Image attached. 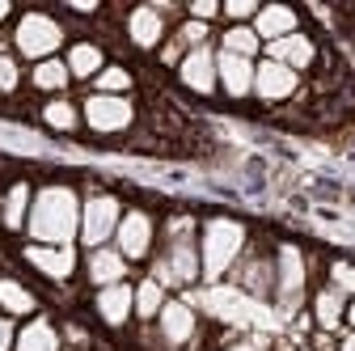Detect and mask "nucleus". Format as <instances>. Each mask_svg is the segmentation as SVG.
I'll return each instance as SVG.
<instances>
[{
	"label": "nucleus",
	"mask_w": 355,
	"mask_h": 351,
	"mask_svg": "<svg viewBox=\"0 0 355 351\" xmlns=\"http://www.w3.org/2000/svg\"><path fill=\"white\" fill-rule=\"evenodd\" d=\"M148 275L173 296L199 284V216L195 212H169L161 216V241L148 258Z\"/></svg>",
	"instance_id": "obj_1"
},
{
	"label": "nucleus",
	"mask_w": 355,
	"mask_h": 351,
	"mask_svg": "<svg viewBox=\"0 0 355 351\" xmlns=\"http://www.w3.org/2000/svg\"><path fill=\"white\" fill-rule=\"evenodd\" d=\"M80 199L85 195L72 182H42V187H34L26 241H34V246H76Z\"/></svg>",
	"instance_id": "obj_2"
},
{
	"label": "nucleus",
	"mask_w": 355,
	"mask_h": 351,
	"mask_svg": "<svg viewBox=\"0 0 355 351\" xmlns=\"http://www.w3.org/2000/svg\"><path fill=\"white\" fill-rule=\"evenodd\" d=\"M245 246H250V229L237 216H207V221H199V284L207 288L225 284L241 262Z\"/></svg>",
	"instance_id": "obj_3"
},
{
	"label": "nucleus",
	"mask_w": 355,
	"mask_h": 351,
	"mask_svg": "<svg viewBox=\"0 0 355 351\" xmlns=\"http://www.w3.org/2000/svg\"><path fill=\"white\" fill-rule=\"evenodd\" d=\"M68 42H72V34H68L64 17H55V13H47V9H21V13L9 22V51H13L26 68L64 55Z\"/></svg>",
	"instance_id": "obj_4"
},
{
	"label": "nucleus",
	"mask_w": 355,
	"mask_h": 351,
	"mask_svg": "<svg viewBox=\"0 0 355 351\" xmlns=\"http://www.w3.org/2000/svg\"><path fill=\"white\" fill-rule=\"evenodd\" d=\"M309 288H313V258H309L296 241L275 246V309L284 318H296L309 305Z\"/></svg>",
	"instance_id": "obj_5"
},
{
	"label": "nucleus",
	"mask_w": 355,
	"mask_h": 351,
	"mask_svg": "<svg viewBox=\"0 0 355 351\" xmlns=\"http://www.w3.org/2000/svg\"><path fill=\"white\" fill-rule=\"evenodd\" d=\"M140 102L136 98H106V94H85L80 98V123L98 140H123L140 127Z\"/></svg>",
	"instance_id": "obj_6"
},
{
	"label": "nucleus",
	"mask_w": 355,
	"mask_h": 351,
	"mask_svg": "<svg viewBox=\"0 0 355 351\" xmlns=\"http://www.w3.org/2000/svg\"><path fill=\"white\" fill-rule=\"evenodd\" d=\"M127 203L114 195V191H85L80 199V233H76V246L80 250H98V246H110L114 241V229L123 221Z\"/></svg>",
	"instance_id": "obj_7"
},
{
	"label": "nucleus",
	"mask_w": 355,
	"mask_h": 351,
	"mask_svg": "<svg viewBox=\"0 0 355 351\" xmlns=\"http://www.w3.org/2000/svg\"><path fill=\"white\" fill-rule=\"evenodd\" d=\"M157 241H161V221H157V216L148 207H127L110 246L131 262V267H140V262L148 267V258L157 254Z\"/></svg>",
	"instance_id": "obj_8"
},
{
	"label": "nucleus",
	"mask_w": 355,
	"mask_h": 351,
	"mask_svg": "<svg viewBox=\"0 0 355 351\" xmlns=\"http://www.w3.org/2000/svg\"><path fill=\"white\" fill-rule=\"evenodd\" d=\"M304 98H309V80L300 72H292V68H284L275 60H258L254 64V102L279 110V106H296Z\"/></svg>",
	"instance_id": "obj_9"
},
{
	"label": "nucleus",
	"mask_w": 355,
	"mask_h": 351,
	"mask_svg": "<svg viewBox=\"0 0 355 351\" xmlns=\"http://www.w3.org/2000/svg\"><path fill=\"white\" fill-rule=\"evenodd\" d=\"M153 330H157V343L165 351H191L203 339V318H199V309L187 296H169L161 318L153 322Z\"/></svg>",
	"instance_id": "obj_10"
},
{
	"label": "nucleus",
	"mask_w": 355,
	"mask_h": 351,
	"mask_svg": "<svg viewBox=\"0 0 355 351\" xmlns=\"http://www.w3.org/2000/svg\"><path fill=\"white\" fill-rule=\"evenodd\" d=\"M21 262L55 288H68L72 280H80V246H21Z\"/></svg>",
	"instance_id": "obj_11"
},
{
	"label": "nucleus",
	"mask_w": 355,
	"mask_h": 351,
	"mask_svg": "<svg viewBox=\"0 0 355 351\" xmlns=\"http://www.w3.org/2000/svg\"><path fill=\"white\" fill-rule=\"evenodd\" d=\"M229 284H233L237 292H245L250 300H271V296H275V250H262V246L250 237V246H245L241 262L233 267Z\"/></svg>",
	"instance_id": "obj_12"
},
{
	"label": "nucleus",
	"mask_w": 355,
	"mask_h": 351,
	"mask_svg": "<svg viewBox=\"0 0 355 351\" xmlns=\"http://www.w3.org/2000/svg\"><path fill=\"white\" fill-rule=\"evenodd\" d=\"M262 60H275V64H284V68H292V72H300V76L309 80V76L322 68L326 47H322V42L309 34V30H296V34H288V38H279V42H266V47H262Z\"/></svg>",
	"instance_id": "obj_13"
},
{
	"label": "nucleus",
	"mask_w": 355,
	"mask_h": 351,
	"mask_svg": "<svg viewBox=\"0 0 355 351\" xmlns=\"http://www.w3.org/2000/svg\"><path fill=\"white\" fill-rule=\"evenodd\" d=\"M169 17L161 13V5H131L127 13H123V38L131 42L136 51H144V55H157L161 51V42L169 38Z\"/></svg>",
	"instance_id": "obj_14"
},
{
	"label": "nucleus",
	"mask_w": 355,
	"mask_h": 351,
	"mask_svg": "<svg viewBox=\"0 0 355 351\" xmlns=\"http://www.w3.org/2000/svg\"><path fill=\"white\" fill-rule=\"evenodd\" d=\"M89 309H94V318L106 326V330H127L131 322H136V284L123 280V284H110V288H98L94 300H89Z\"/></svg>",
	"instance_id": "obj_15"
},
{
	"label": "nucleus",
	"mask_w": 355,
	"mask_h": 351,
	"mask_svg": "<svg viewBox=\"0 0 355 351\" xmlns=\"http://www.w3.org/2000/svg\"><path fill=\"white\" fill-rule=\"evenodd\" d=\"M80 280L89 288H110V284H123L131 280V262L114 250V246H98V250H80Z\"/></svg>",
	"instance_id": "obj_16"
},
{
	"label": "nucleus",
	"mask_w": 355,
	"mask_h": 351,
	"mask_svg": "<svg viewBox=\"0 0 355 351\" xmlns=\"http://www.w3.org/2000/svg\"><path fill=\"white\" fill-rule=\"evenodd\" d=\"M178 85L195 98H216L220 94V80H216V42L211 47H199V51H187L182 64L173 68Z\"/></svg>",
	"instance_id": "obj_17"
},
{
	"label": "nucleus",
	"mask_w": 355,
	"mask_h": 351,
	"mask_svg": "<svg viewBox=\"0 0 355 351\" xmlns=\"http://www.w3.org/2000/svg\"><path fill=\"white\" fill-rule=\"evenodd\" d=\"M216 80L229 102H254V60L216 51Z\"/></svg>",
	"instance_id": "obj_18"
},
{
	"label": "nucleus",
	"mask_w": 355,
	"mask_h": 351,
	"mask_svg": "<svg viewBox=\"0 0 355 351\" xmlns=\"http://www.w3.org/2000/svg\"><path fill=\"white\" fill-rule=\"evenodd\" d=\"M30 203H34V182L30 178H13L5 191H0V229L9 237H26Z\"/></svg>",
	"instance_id": "obj_19"
},
{
	"label": "nucleus",
	"mask_w": 355,
	"mask_h": 351,
	"mask_svg": "<svg viewBox=\"0 0 355 351\" xmlns=\"http://www.w3.org/2000/svg\"><path fill=\"white\" fill-rule=\"evenodd\" d=\"M64 64L72 72V85H94V76L110 64V55L98 38H72L64 47Z\"/></svg>",
	"instance_id": "obj_20"
},
{
	"label": "nucleus",
	"mask_w": 355,
	"mask_h": 351,
	"mask_svg": "<svg viewBox=\"0 0 355 351\" xmlns=\"http://www.w3.org/2000/svg\"><path fill=\"white\" fill-rule=\"evenodd\" d=\"M309 318H313V330L322 334H338L343 330V314H347V296H338L330 284H313L309 288Z\"/></svg>",
	"instance_id": "obj_21"
},
{
	"label": "nucleus",
	"mask_w": 355,
	"mask_h": 351,
	"mask_svg": "<svg viewBox=\"0 0 355 351\" xmlns=\"http://www.w3.org/2000/svg\"><path fill=\"white\" fill-rule=\"evenodd\" d=\"M250 30L266 47V42H279V38L304 30V22H300V9H292V5H258V17L250 22Z\"/></svg>",
	"instance_id": "obj_22"
},
{
	"label": "nucleus",
	"mask_w": 355,
	"mask_h": 351,
	"mask_svg": "<svg viewBox=\"0 0 355 351\" xmlns=\"http://www.w3.org/2000/svg\"><path fill=\"white\" fill-rule=\"evenodd\" d=\"M26 89L38 94V98H64L72 89V72H68L64 55L42 60V64H30L26 68Z\"/></svg>",
	"instance_id": "obj_23"
},
{
	"label": "nucleus",
	"mask_w": 355,
	"mask_h": 351,
	"mask_svg": "<svg viewBox=\"0 0 355 351\" xmlns=\"http://www.w3.org/2000/svg\"><path fill=\"white\" fill-rule=\"evenodd\" d=\"M0 314H9L13 322H30L42 314V300L21 275H0Z\"/></svg>",
	"instance_id": "obj_24"
},
{
	"label": "nucleus",
	"mask_w": 355,
	"mask_h": 351,
	"mask_svg": "<svg viewBox=\"0 0 355 351\" xmlns=\"http://www.w3.org/2000/svg\"><path fill=\"white\" fill-rule=\"evenodd\" d=\"M34 114H38V123L47 127V131H55V136H76V131H85V123H80V98H72V94L42 98Z\"/></svg>",
	"instance_id": "obj_25"
},
{
	"label": "nucleus",
	"mask_w": 355,
	"mask_h": 351,
	"mask_svg": "<svg viewBox=\"0 0 355 351\" xmlns=\"http://www.w3.org/2000/svg\"><path fill=\"white\" fill-rule=\"evenodd\" d=\"M13 351H68V347H64V330H60V322H55L51 314H38V318H30V322L17 326V343H13Z\"/></svg>",
	"instance_id": "obj_26"
},
{
	"label": "nucleus",
	"mask_w": 355,
	"mask_h": 351,
	"mask_svg": "<svg viewBox=\"0 0 355 351\" xmlns=\"http://www.w3.org/2000/svg\"><path fill=\"white\" fill-rule=\"evenodd\" d=\"M131 284H136V326H153V322L161 318V309H165L169 292H165L148 271H144V275H136Z\"/></svg>",
	"instance_id": "obj_27"
},
{
	"label": "nucleus",
	"mask_w": 355,
	"mask_h": 351,
	"mask_svg": "<svg viewBox=\"0 0 355 351\" xmlns=\"http://www.w3.org/2000/svg\"><path fill=\"white\" fill-rule=\"evenodd\" d=\"M216 51H225V55H241V60H262V42L250 26H220L216 30Z\"/></svg>",
	"instance_id": "obj_28"
},
{
	"label": "nucleus",
	"mask_w": 355,
	"mask_h": 351,
	"mask_svg": "<svg viewBox=\"0 0 355 351\" xmlns=\"http://www.w3.org/2000/svg\"><path fill=\"white\" fill-rule=\"evenodd\" d=\"M89 94H106V98H136V72H131L127 64H119V60H110V64L94 76Z\"/></svg>",
	"instance_id": "obj_29"
},
{
	"label": "nucleus",
	"mask_w": 355,
	"mask_h": 351,
	"mask_svg": "<svg viewBox=\"0 0 355 351\" xmlns=\"http://www.w3.org/2000/svg\"><path fill=\"white\" fill-rule=\"evenodd\" d=\"M21 89H26V64L9 47H0V98H17Z\"/></svg>",
	"instance_id": "obj_30"
},
{
	"label": "nucleus",
	"mask_w": 355,
	"mask_h": 351,
	"mask_svg": "<svg viewBox=\"0 0 355 351\" xmlns=\"http://www.w3.org/2000/svg\"><path fill=\"white\" fill-rule=\"evenodd\" d=\"M169 34L182 42L187 51H199V47H211V42H216V26H203V22H191V17H182Z\"/></svg>",
	"instance_id": "obj_31"
},
{
	"label": "nucleus",
	"mask_w": 355,
	"mask_h": 351,
	"mask_svg": "<svg viewBox=\"0 0 355 351\" xmlns=\"http://www.w3.org/2000/svg\"><path fill=\"white\" fill-rule=\"evenodd\" d=\"M322 284H330L338 296H347V300H351V296H355V262H351V258H330V262H326V280H322Z\"/></svg>",
	"instance_id": "obj_32"
},
{
	"label": "nucleus",
	"mask_w": 355,
	"mask_h": 351,
	"mask_svg": "<svg viewBox=\"0 0 355 351\" xmlns=\"http://www.w3.org/2000/svg\"><path fill=\"white\" fill-rule=\"evenodd\" d=\"M254 17H258L254 0H229V5H220V22L225 26H250Z\"/></svg>",
	"instance_id": "obj_33"
},
{
	"label": "nucleus",
	"mask_w": 355,
	"mask_h": 351,
	"mask_svg": "<svg viewBox=\"0 0 355 351\" xmlns=\"http://www.w3.org/2000/svg\"><path fill=\"white\" fill-rule=\"evenodd\" d=\"M182 13H187L191 22H203V26H216V22H220V5H216V0H191Z\"/></svg>",
	"instance_id": "obj_34"
},
{
	"label": "nucleus",
	"mask_w": 355,
	"mask_h": 351,
	"mask_svg": "<svg viewBox=\"0 0 355 351\" xmlns=\"http://www.w3.org/2000/svg\"><path fill=\"white\" fill-rule=\"evenodd\" d=\"M182 55H187V47H182V42H178V38H173V34H169V38H165V42H161V51H157V64H161V68H169V72H173V68H178V64H182Z\"/></svg>",
	"instance_id": "obj_35"
},
{
	"label": "nucleus",
	"mask_w": 355,
	"mask_h": 351,
	"mask_svg": "<svg viewBox=\"0 0 355 351\" xmlns=\"http://www.w3.org/2000/svg\"><path fill=\"white\" fill-rule=\"evenodd\" d=\"M17 326H21V322H13L9 314H0V351H13V343H17Z\"/></svg>",
	"instance_id": "obj_36"
},
{
	"label": "nucleus",
	"mask_w": 355,
	"mask_h": 351,
	"mask_svg": "<svg viewBox=\"0 0 355 351\" xmlns=\"http://www.w3.org/2000/svg\"><path fill=\"white\" fill-rule=\"evenodd\" d=\"M220 351H266L258 339H241V334H233L229 343H220Z\"/></svg>",
	"instance_id": "obj_37"
},
{
	"label": "nucleus",
	"mask_w": 355,
	"mask_h": 351,
	"mask_svg": "<svg viewBox=\"0 0 355 351\" xmlns=\"http://www.w3.org/2000/svg\"><path fill=\"white\" fill-rule=\"evenodd\" d=\"M304 343L313 347V351H338V339H334V334H322V330H313Z\"/></svg>",
	"instance_id": "obj_38"
},
{
	"label": "nucleus",
	"mask_w": 355,
	"mask_h": 351,
	"mask_svg": "<svg viewBox=\"0 0 355 351\" xmlns=\"http://www.w3.org/2000/svg\"><path fill=\"white\" fill-rule=\"evenodd\" d=\"M334 339H338V351H355V330H347V326H343Z\"/></svg>",
	"instance_id": "obj_39"
},
{
	"label": "nucleus",
	"mask_w": 355,
	"mask_h": 351,
	"mask_svg": "<svg viewBox=\"0 0 355 351\" xmlns=\"http://www.w3.org/2000/svg\"><path fill=\"white\" fill-rule=\"evenodd\" d=\"M343 326H347V330H355V296L347 300V314H343Z\"/></svg>",
	"instance_id": "obj_40"
},
{
	"label": "nucleus",
	"mask_w": 355,
	"mask_h": 351,
	"mask_svg": "<svg viewBox=\"0 0 355 351\" xmlns=\"http://www.w3.org/2000/svg\"><path fill=\"white\" fill-rule=\"evenodd\" d=\"M13 17H17V13H13L9 5H0V26H5V22H13Z\"/></svg>",
	"instance_id": "obj_41"
},
{
	"label": "nucleus",
	"mask_w": 355,
	"mask_h": 351,
	"mask_svg": "<svg viewBox=\"0 0 355 351\" xmlns=\"http://www.w3.org/2000/svg\"><path fill=\"white\" fill-rule=\"evenodd\" d=\"M296 351H313V347H309V343H300V347H296Z\"/></svg>",
	"instance_id": "obj_42"
}]
</instances>
